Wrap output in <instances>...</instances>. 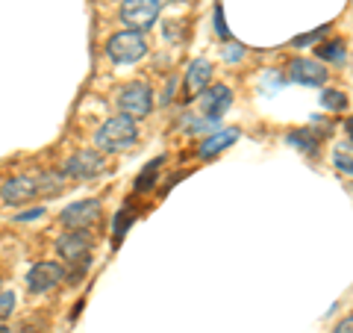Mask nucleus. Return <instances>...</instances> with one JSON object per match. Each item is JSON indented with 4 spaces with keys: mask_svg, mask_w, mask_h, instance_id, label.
<instances>
[{
    "mask_svg": "<svg viewBox=\"0 0 353 333\" xmlns=\"http://www.w3.org/2000/svg\"><path fill=\"white\" fill-rule=\"evenodd\" d=\"M136 142H139V127H136V121L127 118V115L106 118L94 133V148L106 151V153L127 151V148L136 145Z\"/></svg>",
    "mask_w": 353,
    "mask_h": 333,
    "instance_id": "obj_1",
    "label": "nucleus"
},
{
    "mask_svg": "<svg viewBox=\"0 0 353 333\" xmlns=\"http://www.w3.org/2000/svg\"><path fill=\"white\" fill-rule=\"evenodd\" d=\"M106 53H109V59H112V62L130 65V62H139L148 53V41H145L141 32L121 30V32H115V36L106 41Z\"/></svg>",
    "mask_w": 353,
    "mask_h": 333,
    "instance_id": "obj_2",
    "label": "nucleus"
},
{
    "mask_svg": "<svg viewBox=\"0 0 353 333\" xmlns=\"http://www.w3.org/2000/svg\"><path fill=\"white\" fill-rule=\"evenodd\" d=\"M162 12L159 0H124L121 3V21L132 30V32H145L157 24V18Z\"/></svg>",
    "mask_w": 353,
    "mask_h": 333,
    "instance_id": "obj_3",
    "label": "nucleus"
},
{
    "mask_svg": "<svg viewBox=\"0 0 353 333\" xmlns=\"http://www.w3.org/2000/svg\"><path fill=\"white\" fill-rule=\"evenodd\" d=\"M153 106V92L148 83H130L118 92V109L127 118H145Z\"/></svg>",
    "mask_w": 353,
    "mask_h": 333,
    "instance_id": "obj_4",
    "label": "nucleus"
},
{
    "mask_svg": "<svg viewBox=\"0 0 353 333\" xmlns=\"http://www.w3.org/2000/svg\"><path fill=\"white\" fill-rule=\"evenodd\" d=\"M103 213V204L94 201V198H88V201H77L71 207L62 209V227L65 230H85L88 225H94L97 218Z\"/></svg>",
    "mask_w": 353,
    "mask_h": 333,
    "instance_id": "obj_5",
    "label": "nucleus"
},
{
    "mask_svg": "<svg viewBox=\"0 0 353 333\" xmlns=\"http://www.w3.org/2000/svg\"><path fill=\"white\" fill-rule=\"evenodd\" d=\"M106 169V160L101 157V151H77L65 162V177L74 180H92Z\"/></svg>",
    "mask_w": 353,
    "mask_h": 333,
    "instance_id": "obj_6",
    "label": "nucleus"
},
{
    "mask_svg": "<svg viewBox=\"0 0 353 333\" xmlns=\"http://www.w3.org/2000/svg\"><path fill=\"white\" fill-rule=\"evenodd\" d=\"M233 106V88L224 86V83H215L201 92V113L209 118V121H218L224 118V113Z\"/></svg>",
    "mask_w": 353,
    "mask_h": 333,
    "instance_id": "obj_7",
    "label": "nucleus"
},
{
    "mask_svg": "<svg viewBox=\"0 0 353 333\" xmlns=\"http://www.w3.org/2000/svg\"><path fill=\"white\" fill-rule=\"evenodd\" d=\"M92 245H94V239H92V233L88 230H68V233H62V236L57 239L59 257L68 260V263H80L85 254L92 251Z\"/></svg>",
    "mask_w": 353,
    "mask_h": 333,
    "instance_id": "obj_8",
    "label": "nucleus"
},
{
    "mask_svg": "<svg viewBox=\"0 0 353 333\" xmlns=\"http://www.w3.org/2000/svg\"><path fill=\"white\" fill-rule=\"evenodd\" d=\"M59 280H65V269L59 263H36L27 272V286L30 292H48L53 286H59Z\"/></svg>",
    "mask_w": 353,
    "mask_h": 333,
    "instance_id": "obj_9",
    "label": "nucleus"
},
{
    "mask_svg": "<svg viewBox=\"0 0 353 333\" xmlns=\"http://www.w3.org/2000/svg\"><path fill=\"white\" fill-rule=\"evenodd\" d=\"M327 68L318 59H294L289 65V80L301 86H324L327 83Z\"/></svg>",
    "mask_w": 353,
    "mask_h": 333,
    "instance_id": "obj_10",
    "label": "nucleus"
},
{
    "mask_svg": "<svg viewBox=\"0 0 353 333\" xmlns=\"http://www.w3.org/2000/svg\"><path fill=\"white\" fill-rule=\"evenodd\" d=\"M41 195L39 192V177H12L9 183H3V201L6 204H24L30 198Z\"/></svg>",
    "mask_w": 353,
    "mask_h": 333,
    "instance_id": "obj_11",
    "label": "nucleus"
},
{
    "mask_svg": "<svg viewBox=\"0 0 353 333\" xmlns=\"http://www.w3.org/2000/svg\"><path fill=\"white\" fill-rule=\"evenodd\" d=\"M209 77H212V62L209 59H194L189 65V71H185V97L183 101H194V97L206 88Z\"/></svg>",
    "mask_w": 353,
    "mask_h": 333,
    "instance_id": "obj_12",
    "label": "nucleus"
},
{
    "mask_svg": "<svg viewBox=\"0 0 353 333\" xmlns=\"http://www.w3.org/2000/svg\"><path fill=\"white\" fill-rule=\"evenodd\" d=\"M239 142V130L236 127H230V130H221V133H215V136H209L201 148H197V153H201L203 160H212V157H218L221 151H227L230 145H236Z\"/></svg>",
    "mask_w": 353,
    "mask_h": 333,
    "instance_id": "obj_13",
    "label": "nucleus"
},
{
    "mask_svg": "<svg viewBox=\"0 0 353 333\" xmlns=\"http://www.w3.org/2000/svg\"><path fill=\"white\" fill-rule=\"evenodd\" d=\"M162 162H165V157H157L153 162L145 165V171L136 177V192H148V189L153 186V180H157V174H159V165H162Z\"/></svg>",
    "mask_w": 353,
    "mask_h": 333,
    "instance_id": "obj_14",
    "label": "nucleus"
},
{
    "mask_svg": "<svg viewBox=\"0 0 353 333\" xmlns=\"http://www.w3.org/2000/svg\"><path fill=\"white\" fill-rule=\"evenodd\" d=\"M318 57H321L324 62H345V41L341 39H333V41H327V44H321L318 48Z\"/></svg>",
    "mask_w": 353,
    "mask_h": 333,
    "instance_id": "obj_15",
    "label": "nucleus"
},
{
    "mask_svg": "<svg viewBox=\"0 0 353 333\" xmlns=\"http://www.w3.org/2000/svg\"><path fill=\"white\" fill-rule=\"evenodd\" d=\"M333 162H336V169L341 174H350L353 177V145H336Z\"/></svg>",
    "mask_w": 353,
    "mask_h": 333,
    "instance_id": "obj_16",
    "label": "nucleus"
},
{
    "mask_svg": "<svg viewBox=\"0 0 353 333\" xmlns=\"http://www.w3.org/2000/svg\"><path fill=\"white\" fill-rule=\"evenodd\" d=\"M289 142L294 148H301V151H315V145H318V133L315 130H294L292 136H289Z\"/></svg>",
    "mask_w": 353,
    "mask_h": 333,
    "instance_id": "obj_17",
    "label": "nucleus"
},
{
    "mask_svg": "<svg viewBox=\"0 0 353 333\" xmlns=\"http://www.w3.org/2000/svg\"><path fill=\"white\" fill-rule=\"evenodd\" d=\"M321 104L327 109H333V113H341V109L347 106V95L345 92H336V88H327V92L321 95Z\"/></svg>",
    "mask_w": 353,
    "mask_h": 333,
    "instance_id": "obj_18",
    "label": "nucleus"
},
{
    "mask_svg": "<svg viewBox=\"0 0 353 333\" xmlns=\"http://www.w3.org/2000/svg\"><path fill=\"white\" fill-rule=\"evenodd\" d=\"M215 32L221 39H230V27L224 18V0H218V6H215Z\"/></svg>",
    "mask_w": 353,
    "mask_h": 333,
    "instance_id": "obj_19",
    "label": "nucleus"
},
{
    "mask_svg": "<svg viewBox=\"0 0 353 333\" xmlns=\"http://www.w3.org/2000/svg\"><path fill=\"white\" fill-rule=\"evenodd\" d=\"M127 225H132V209H121L118 218H115V242H118L121 236H124Z\"/></svg>",
    "mask_w": 353,
    "mask_h": 333,
    "instance_id": "obj_20",
    "label": "nucleus"
},
{
    "mask_svg": "<svg viewBox=\"0 0 353 333\" xmlns=\"http://www.w3.org/2000/svg\"><path fill=\"white\" fill-rule=\"evenodd\" d=\"M15 307V295L12 292H0V316H9Z\"/></svg>",
    "mask_w": 353,
    "mask_h": 333,
    "instance_id": "obj_21",
    "label": "nucleus"
},
{
    "mask_svg": "<svg viewBox=\"0 0 353 333\" xmlns=\"http://www.w3.org/2000/svg\"><path fill=\"white\" fill-rule=\"evenodd\" d=\"M324 32H327V27H318V30H312V32H306V36H297V39H294V44H297V48H303V44L315 41V39H321Z\"/></svg>",
    "mask_w": 353,
    "mask_h": 333,
    "instance_id": "obj_22",
    "label": "nucleus"
},
{
    "mask_svg": "<svg viewBox=\"0 0 353 333\" xmlns=\"http://www.w3.org/2000/svg\"><path fill=\"white\" fill-rule=\"evenodd\" d=\"M224 57H227V62H239L241 57H245V48H241V44H230Z\"/></svg>",
    "mask_w": 353,
    "mask_h": 333,
    "instance_id": "obj_23",
    "label": "nucleus"
},
{
    "mask_svg": "<svg viewBox=\"0 0 353 333\" xmlns=\"http://www.w3.org/2000/svg\"><path fill=\"white\" fill-rule=\"evenodd\" d=\"M333 333H353V316H350V318H341Z\"/></svg>",
    "mask_w": 353,
    "mask_h": 333,
    "instance_id": "obj_24",
    "label": "nucleus"
},
{
    "mask_svg": "<svg viewBox=\"0 0 353 333\" xmlns=\"http://www.w3.org/2000/svg\"><path fill=\"white\" fill-rule=\"evenodd\" d=\"M44 216V207H36V209H30V213H21L18 221H30V218H41Z\"/></svg>",
    "mask_w": 353,
    "mask_h": 333,
    "instance_id": "obj_25",
    "label": "nucleus"
},
{
    "mask_svg": "<svg viewBox=\"0 0 353 333\" xmlns=\"http://www.w3.org/2000/svg\"><path fill=\"white\" fill-rule=\"evenodd\" d=\"M345 130H347V136H350V139H353V115H350V118H347V121H345Z\"/></svg>",
    "mask_w": 353,
    "mask_h": 333,
    "instance_id": "obj_26",
    "label": "nucleus"
},
{
    "mask_svg": "<svg viewBox=\"0 0 353 333\" xmlns=\"http://www.w3.org/2000/svg\"><path fill=\"white\" fill-rule=\"evenodd\" d=\"M0 333H9V330H6V327H0Z\"/></svg>",
    "mask_w": 353,
    "mask_h": 333,
    "instance_id": "obj_27",
    "label": "nucleus"
},
{
    "mask_svg": "<svg viewBox=\"0 0 353 333\" xmlns=\"http://www.w3.org/2000/svg\"><path fill=\"white\" fill-rule=\"evenodd\" d=\"M159 3H165V0H159Z\"/></svg>",
    "mask_w": 353,
    "mask_h": 333,
    "instance_id": "obj_28",
    "label": "nucleus"
}]
</instances>
